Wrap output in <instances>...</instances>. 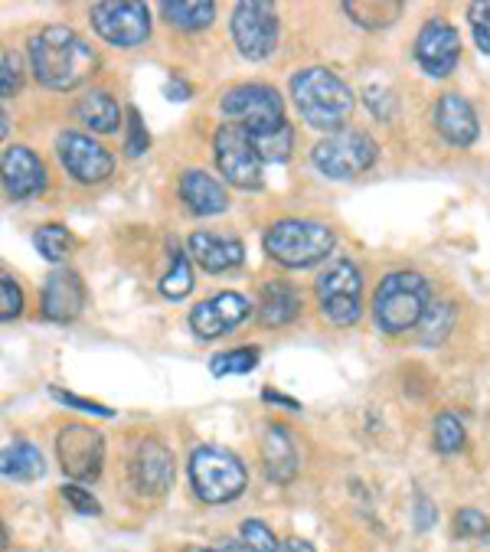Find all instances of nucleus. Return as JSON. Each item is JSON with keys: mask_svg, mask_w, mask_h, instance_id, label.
Wrapping results in <instances>:
<instances>
[{"mask_svg": "<svg viewBox=\"0 0 490 552\" xmlns=\"http://www.w3.org/2000/svg\"><path fill=\"white\" fill-rule=\"evenodd\" d=\"M131 481L147 497H161L174 484V455L157 438H141L131 455Z\"/></svg>", "mask_w": 490, "mask_h": 552, "instance_id": "2eb2a0df", "label": "nucleus"}, {"mask_svg": "<svg viewBox=\"0 0 490 552\" xmlns=\"http://www.w3.org/2000/svg\"><path fill=\"white\" fill-rule=\"evenodd\" d=\"M30 66L46 89L69 92L95 69V53L76 30L46 27L30 40Z\"/></svg>", "mask_w": 490, "mask_h": 552, "instance_id": "f257e3e1", "label": "nucleus"}, {"mask_svg": "<svg viewBox=\"0 0 490 552\" xmlns=\"http://www.w3.org/2000/svg\"><path fill=\"white\" fill-rule=\"evenodd\" d=\"M252 144H255V151H259L262 161L281 164V161H288V154H291L294 131H291V125H281L278 131H268V134H259V138H252Z\"/></svg>", "mask_w": 490, "mask_h": 552, "instance_id": "7c9ffc66", "label": "nucleus"}, {"mask_svg": "<svg viewBox=\"0 0 490 552\" xmlns=\"http://www.w3.org/2000/svg\"><path fill=\"white\" fill-rule=\"evenodd\" d=\"M301 314V291L288 281H268L262 288L259 321L265 327H285Z\"/></svg>", "mask_w": 490, "mask_h": 552, "instance_id": "5701e85b", "label": "nucleus"}, {"mask_svg": "<svg viewBox=\"0 0 490 552\" xmlns=\"http://www.w3.org/2000/svg\"><path fill=\"white\" fill-rule=\"evenodd\" d=\"M455 321H458V311L451 301H432L428 304V311L419 324V334H422V343L425 347H438V343H445L448 334L455 330Z\"/></svg>", "mask_w": 490, "mask_h": 552, "instance_id": "bb28decb", "label": "nucleus"}, {"mask_svg": "<svg viewBox=\"0 0 490 552\" xmlns=\"http://www.w3.org/2000/svg\"><path fill=\"white\" fill-rule=\"evenodd\" d=\"M415 59L435 79H445L455 72L461 59V36L448 20L432 17L415 36Z\"/></svg>", "mask_w": 490, "mask_h": 552, "instance_id": "4468645a", "label": "nucleus"}, {"mask_svg": "<svg viewBox=\"0 0 490 552\" xmlns=\"http://www.w3.org/2000/svg\"><path fill=\"white\" fill-rule=\"evenodd\" d=\"M415 513H419V520H415V526H419V530H428V526H435V507H428V500L419 494V500H415Z\"/></svg>", "mask_w": 490, "mask_h": 552, "instance_id": "c03bdc74", "label": "nucleus"}, {"mask_svg": "<svg viewBox=\"0 0 490 552\" xmlns=\"http://www.w3.org/2000/svg\"><path fill=\"white\" fill-rule=\"evenodd\" d=\"M317 301L330 324L350 327L363 311V275L350 259H334L327 272L317 278Z\"/></svg>", "mask_w": 490, "mask_h": 552, "instance_id": "6e6552de", "label": "nucleus"}, {"mask_svg": "<svg viewBox=\"0 0 490 552\" xmlns=\"http://www.w3.org/2000/svg\"><path fill=\"white\" fill-rule=\"evenodd\" d=\"M164 92H167L170 102H187V98H190V85L183 82V79H177V76H170V82H167Z\"/></svg>", "mask_w": 490, "mask_h": 552, "instance_id": "37998d69", "label": "nucleus"}, {"mask_svg": "<svg viewBox=\"0 0 490 552\" xmlns=\"http://www.w3.org/2000/svg\"><path fill=\"white\" fill-rule=\"evenodd\" d=\"M147 144H151V138H147V128L141 125V115L131 108V112H128V138H125L128 157H141L147 151Z\"/></svg>", "mask_w": 490, "mask_h": 552, "instance_id": "ea45409f", "label": "nucleus"}, {"mask_svg": "<svg viewBox=\"0 0 490 552\" xmlns=\"http://www.w3.org/2000/svg\"><path fill=\"white\" fill-rule=\"evenodd\" d=\"M92 27L105 43L134 49L151 36V10L134 0H108V4L92 7Z\"/></svg>", "mask_w": 490, "mask_h": 552, "instance_id": "9b49d317", "label": "nucleus"}, {"mask_svg": "<svg viewBox=\"0 0 490 552\" xmlns=\"http://www.w3.org/2000/svg\"><path fill=\"white\" fill-rule=\"evenodd\" d=\"M432 304L428 281L419 272H392L379 281L373 298V317L383 334H406L409 327H419Z\"/></svg>", "mask_w": 490, "mask_h": 552, "instance_id": "7ed1b4c3", "label": "nucleus"}, {"mask_svg": "<svg viewBox=\"0 0 490 552\" xmlns=\"http://www.w3.org/2000/svg\"><path fill=\"white\" fill-rule=\"evenodd\" d=\"M468 20H471L477 49H481L484 56H490V0H474L468 7Z\"/></svg>", "mask_w": 490, "mask_h": 552, "instance_id": "c9c22d12", "label": "nucleus"}, {"mask_svg": "<svg viewBox=\"0 0 490 552\" xmlns=\"http://www.w3.org/2000/svg\"><path fill=\"white\" fill-rule=\"evenodd\" d=\"M262 461H265V474L272 477L275 484H288L298 477V448H294V438L285 425H268L262 435Z\"/></svg>", "mask_w": 490, "mask_h": 552, "instance_id": "4be33fe9", "label": "nucleus"}, {"mask_svg": "<svg viewBox=\"0 0 490 552\" xmlns=\"http://www.w3.org/2000/svg\"><path fill=\"white\" fill-rule=\"evenodd\" d=\"M161 10L167 23H174L183 33L206 30L216 20V4H210V0H167Z\"/></svg>", "mask_w": 490, "mask_h": 552, "instance_id": "393cba45", "label": "nucleus"}, {"mask_svg": "<svg viewBox=\"0 0 490 552\" xmlns=\"http://www.w3.org/2000/svg\"><path fill=\"white\" fill-rule=\"evenodd\" d=\"M63 500L76 513H82V517H102V504H98V500L92 497V490H85L79 484H66L63 487Z\"/></svg>", "mask_w": 490, "mask_h": 552, "instance_id": "4c0bfd02", "label": "nucleus"}, {"mask_svg": "<svg viewBox=\"0 0 490 552\" xmlns=\"http://www.w3.org/2000/svg\"><path fill=\"white\" fill-rule=\"evenodd\" d=\"M259 366V347H239L229 353H216L210 360V373L213 376H242L252 373Z\"/></svg>", "mask_w": 490, "mask_h": 552, "instance_id": "c756f323", "label": "nucleus"}, {"mask_svg": "<svg viewBox=\"0 0 490 552\" xmlns=\"http://www.w3.org/2000/svg\"><path fill=\"white\" fill-rule=\"evenodd\" d=\"M49 396H53L56 402H63V406H72V409H82V412H92V415H102V419H112V409L108 406H98V402H92V399H82V396H72V392H63L59 386H53L49 389Z\"/></svg>", "mask_w": 490, "mask_h": 552, "instance_id": "a19ab883", "label": "nucleus"}, {"mask_svg": "<svg viewBox=\"0 0 490 552\" xmlns=\"http://www.w3.org/2000/svg\"><path fill=\"white\" fill-rule=\"evenodd\" d=\"M33 245L40 249V255L46 262H63L69 255L72 236L63 226H40L36 229V236H33Z\"/></svg>", "mask_w": 490, "mask_h": 552, "instance_id": "473e14b6", "label": "nucleus"}, {"mask_svg": "<svg viewBox=\"0 0 490 552\" xmlns=\"http://www.w3.org/2000/svg\"><path fill=\"white\" fill-rule=\"evenodd\" d=\"M343 10L353 17V23H360L366 30H376V27H389L402 14V4H396V0H353V4H343Z\"/></svg>", "mask_w": 490, "mask_h": 552, "instance_id": "c85d7f7f", "label": "nucleus"}, {"mask_svg": "<svg viewBox=\"0 0 490 552\" xmlns=\"http://www.w3.org/2000/svg\"><path fill=\"white\" fill-rule=\"evenodd\" d=\"M183 552H213V549H203V546H187Z\"/></svg>", "mask_w": 490, "mask_h": 552, "instance_id": "09e8293b", "label": "nucleus"}, {"mask_svg": "<svg viewBox=\"0 0 490 552\" xmlns=\"http://www.w3.org/2000/svg\"><path fill=\"white\" fill-rule=\"evenodd\" d=\"M0 471L10 481H36V477H43L46 464L40 448H33L30 441H14V445L4 448V468Z\"/></svg>", "mask_w": 490, "mask_h": 552, "instance_id": "a878e982", "label": "nucleus"}, {"mask_svg": "<svg viewBox=\"0 0 490 552\" xmlns=\"http://www.w3.org/2000/svg\"><path fill=\"white\" fill-rule=\"evenodd\" d=\"M262 399H265V402H278V406H288V409H298V402L288 399V396H278V392H272V389H265Z\"/></svg>", "mask_w": 490, "mask_h": 552, "instance_id": "a18cd8bd", "label": "nucleus"}, {"mask_svg": "<svg viewBox=\"0 0 490 552\" xmlns=\"http://www.w3.org/2000/svg\"><path fill=\"white\" fill-rule=\"evenodd\" d=\"M366 102H370V108H373V115H379V118H389V92L386 89H376V85H370L366 89Z\"/></svg>", "mask_w": 490, "mask_h": 552, "instance_id": "79ce46f5", "label": "nucleus"}, {"mask_svg": "<svg viewBox=\"0 0 490 552\" xmlns=\"http://www.w3.org/2000/svg\"><path fill=\"white\" fill-rule=\"evenodd\" d=\"M334 229L311 219H281L265 232V252L285 268H311L334 252Z\"/></svg>", "mask_w": 490, "mask_h": 552, "instance_id": "20e7f679", "label": "nucleus"}, {"mask_svg": "<svg viewBox=\"0 0 490 552\" xmlns=\"http://www.w3.org/2000/svg\"><path fill=\"white\" fill-rule=\"evenodd\" d=\"M56 154H59V164H63L79 183H89V187L92 183L108 180L115 170V157L108 154L98 141H92L89 134H79V131L59 134Z\"/></svg>", "mask_w": 490, "mask_h": 552, "instance_id": "ddd939ff", "label": "nucleus"}, {"mask_svg": "<svg viewBox=\"0 0 490 552\" xmlns=\"http://www.w3.org/2000/svg\"><path fill=\"white\" fill-rule=\"evenodd\" d=\"M20 311H23V291L14 278L4 275L0 278V317L14 321V317H20Z\"/></svg>", "mask_w": 490, "mask_h": 552, "instance_id": "58836bf2", "label": "nucleus"}, {"mask_svg": "<svg viewBox=\"0 0 490 552\" xmlns=\"http://www.w3.org/2000/svg\"><path fill=\"white\" fill-rule=\"evenodd\" d=\"M219 552H252V549L245 546V543H226V546L219 549Z\"/></svg>", "mask_w": 490, "mask_h": 552, "instance_id": "de8ad7c7", "label": "nucleus"}, {"mask_svg": "<svg viewBox=\"0 0 490 552\" xmlns=\"http://www.w3.org/2000/svg\"><path fill=\"white\" fill-rule=\"evenodd\" d=\"M223 115L229 118V125H239L249 138H259V134L288 125L285 105L268 85H236V89H229L223 95Z\"/></svg>", "mask_w": 490, "mask_h": 552, "instance_id": "0eeeda50", "label": "nucleus"}, {"mask_svg": "<svg viewBox=\"0 0 490 552\" xmlns=\"http://www.w3.org/2000/svg\"><path fill=\"white\" fill-rule=\"evenodd\" d=\"M76 118L82 121L85 128H92L98 134H112L121 125V108H118V102L108 92H98L95 89V92H89L85 98H79Z\"/></svg>", "mask_w": 490, "mask_h": 552, "instance_id": "b1692460", "label": "nucleus"}, {"mask_svg": "<svg viewBox=\"0 0 490 552\" xmlns=\"http://www.w3.org/2000/svg\"><path fill=\"white\" fill-rule=\"evenodd\" d=\"M20 82H23V63L17 53H7L0 56V95L4 98H14L20 92Z\"/></svg>", "mask_w": 490, "mask_h": 552, "instance_id": "e433bc0d", "label": "nucleus"}, {"mask_svg": "<svg viewBox=\"0 0 490 552\" xmlns=\"http://www.w3.org/2000/svg\"><path fill=\"white\" fill-rule=\"evenodd\" d=\"M464 422L458 419L455 412H441L435 419V448L441 455H458L464 448Z\"/></svg>", "mask_w": 490, "mask_h": 552, "instance_id": "2f4dec72", "label": "nucleus"}, {"mask_svg": "<svg viewBox=\"0 0 490 552\" xmlns=\"http://www.w3.org/2000/svg\"><path fill=\"white\" fill-rule=\"evenodd\" d=\"M232 40H236L239 53L252 63L268 59L278 46V14L272 4L262 0H242L232 10Z\"/></svg>", "mask_w": 490, "mask_h": 552, "instance_id": "1a4fd4ad", "label": "nucleus"}, {"mask_svg": "<svg viewBox=\"0 0 490 552\" xmlns=\"http://www.w3.org/2000/svg\"><path fill=\"white\" fill-rule=\"evenodd\" d=\"M193 288V268H190V255L180 249L177 239H170V272L161 278V291L170 301L187 298Z\"/></svg>", "mask_w": 490, "mask_h": 552, "instance_id": "cd10ccee", "label": "nucleus"}, {"mask_svg": "<svg viewBox=\"0 0 490 552\" xmlns=\"http://www.w3.org/2000/svg\"><path fill=\"white\" fill-rule=\"evenodd\" d=\"M291 98L298 105L301 118L308 121L317 131H330L337 134L343 125L350 121L353 108H357V98H353L350 85L343 82L337 72L311 66L294 72L291 79Z\"/></svg>", "mask_w": 490, "mask_h": 552, "instance_id": "f03ea898", "label": "nucleus"}, {"mask_svg": "<svg viewBox=\"0 0 490 552\" xmlns=\"http://www.w3.org/2000/svg\"><path fill=\"white\" fill-rule=\"evenodd\" d=\"M435 128L441 131V138L455 147H471L477 141V115L468 98H461L458 92L441 95V102L435 108Z\"/></svg>", "mask_w": 490, "mask_h": 552, "instance_id": "6ab92c4d", "label": "nucleus"}, {"mask_svg": "<svg viewBox=\"0 0 490 552\" xmlns=\"http://www.w3.org/2000/svg\"><path fill=\"white\" fill-rule=\"evenodd\" d=\"M56 451H59V464H63V474L72 481L89 484L102 474L105 464V441L102 435L89 425H66L56 438Z\"/></svg>", "mask_w": 490, "mask_h": 552, "instance_id": "f8f14e48", "label": "nucleus"}, {"mask_svg": "<svg viewBox=\"0 0 490 552\" xmlns=\"http://www.w3.org/2000/svg\"><path fill=\"white\" fill-rule=\"evenodd\" d=\"M285 552H314V546L308 543V539H288Z\"/></svg>", "mask_w": 490, "mask_h": 552, "instance_id": "49530a36", "label": "nucleus"}, {"mask_svg": "<svg viewBox=\"0 0 490 552\" xmlns=\"http://www.w3.org/2000/svg\"><path fill=\"white\" fill-rule=\"evenodd\" d=\"M0 164H4L7 196H14V200H30V196L46 190V167H43L40 157L30 151V147H20V144L4 147Z\"/></svg>", "mask_w": 490, "mask_h": 552, "instance_id": "f3484780", "label": "nucleus"}, {"mask_svg": "<svg viewBox=\"0 0 490 552\" xmlns=\"http://www.w3.org/2000/svg\"><path fill=\"white\" fill-rule=\"evenodd\" d=\"M180 200L187 203V210L196 216L226 213V206H229L223 183L206 174V170H187V174L180 177Z\"/></svg>", "mask_w": 490, "mask_h": 552, "instance_id": "412c9836", "label": "nucleus"}, {"mask_svg": "<svg viewBox=\"0 0 490 552\" xmlns=\"http://www.w3.org/2000/svg\"><path fill=\"white\" fill-rule=\"evenodd\" d=\"M379 157V147L366 131L357 128H343L337 134H327V138L314 147L311 161L330 180H350L360 177L363 170H370Z\"/></svg>", "mask_w": 490, "mask_h": 552, "instance_id": "423d86ee", "label": "nucleus"}, {"mask_svg": "<svg viewBox=\"0 0 490 552\" xmlns=\"http://www.w3.org/2000/svg\"><path fill=\"white\" fill-rule=\"evenodd\" d=\"M249 317V301L236 291H223L210 301H200L190 311V327L200 340H216L229 334L232 327H239Z\"/></svg>", "mask_w": 490, "mask_h": 552, "instance_id": "dca6fc26", "label": "nucleus"}, {"mask_svg": "<svg viewBox=\"0 0 490 552\" xmlns=\"http://www.w3.org/2000/svg\"><path fill=\"white\" fill-rule=\"evenodd\" d=\"M85 308V285L76 272L69 268H59L46 278L43 285V314L56 324H69L76 321Z\"/></svg>", "mask_w": 490, "mask_h": 552, "instance_id": "a211bd4d", "label": "nucleus"}, {"mask_svg": "<svg viewBox=\"0 0 490 552\" xmlns=\"http://www.w3.org/2000/svg\"><path fill=\"white\" fill-rule=\"evenodd\" d=\"M455 536L458 539H474V543L490 546V520H487V513L474 510V507L458 510L455 513Z\"/></svg>", "mask_w": 490, "mask_h": 552, "instance_id": "72a5a7b5", "label": "nucleus"}, {"mask_svg": "<svg viewBox=\"0 0 490 552\" xmlns=\"http://www.w3.org/2000/svg\"><path fill=\"white\" fill-rule=\"evenodd\" d=\"M190 484L203 504H229L249 484V471L232 451L203 445L190 455Z\"/></svg>", "mask_w": 490, "mask_h": 552, "instance_id": "39448f33", "label": "nucleus"}, {"mask_svg": "<svg viewBox=\"0 0 490 552\" xmlns=\"http://www.w3.org/2000/svg\"><path fill=\"white\" fill-rule=\"evenodd\" d=\"M239 533H242V543L249 546L252 552H281L278 536L268 530L262 520H245Z\"/></svg>", "mask_w": 490, "mask_h": 552, "instance_id": "f704fd0d", "label": "nucleus"}, {"mask_svg": "<svg viewBox=\"0 0 490 552\" xmlns=\"http://www.w3.org/2000/svg\"><path fill=\"white\" fill-rule=\"evenodd\" d=\"M187 252H190V259H196V265L213 275L229 272V268L242 265L245 259V245L239 239L213 236V232H193L187 239Z\"/></svg>", "mask_w": 490, "mask_h": 552, "instance_id": "aec40b11", "label": "nucleus"}, {"mask_svg": "<svg viewBox=\"0 0 490 552\" xmlns=\"http://www.w3.org/2000/svg\"><path fill=\"white\" fill-rule=\"evenodd\" d=\"M216 164L232 187L259 190L262 187V157L255 151L252 138L239 125H223L216 131Z\"/></svg>", "mask_w": 490, "mask_h": 552, "instance_id": "9d476101", "label": "nucleus"}]
</instances>
